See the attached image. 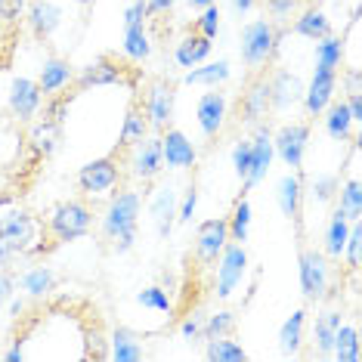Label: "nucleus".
Listing matches in <instances>:
<instances>
[{
  "mask_svg": "<svg viewBox=\"0 0 362 362\" xmlns=\"http://www.w3.org/2000/svg\"><path fill=\"white\" fill-rule=\"evenodd\" d=\"M124 53L130 56V59H146V56L152 53L149 35L143 31V25H127V31H124Z\"/></svg>",
  "mask_w": 362,
  "mask_h": 362,
  "instance_id": "obj_36",
  "label": "nucleus"
},
{
  "mask_svg": "<svg viewBox=\"0 0 362 362\" xmlns=\"http://www.w3.org/2000/svg\"><path fill=\"white\" fill-rule=\"evenodd\" d=\"M161 158L168 168H192L195 164V146L180 130L161 134Z\"/></svg>",
  "mask_w": 362,
  "mask_h": 362,
  "instance_id": "obj_12",
  "label": "nucleus"
},
{
  "mask_svg": "<svg viewBox=\"0 0 362 362\" xmlns=\"http://www.w3.org/2000/svg\"><path fill=\"white\" fill-rule=\"evenodd\" d=\"M195 202H199V192H195V186H192V189H189V192H186V202H183V211H180V214H177V220H183V223H186V220H192V211H195Z\"/></svg>",
  "mask_w": 362,
  "mask_h": 362,
  "instance_id": "obj_51",
  "label": "nucleus"
},
{
  "mask_svg": "<svg viewBox=\"0 0 362 362\" xmlns=\"http://www.w3.org/2000/svg\"><path fill=\"white\" fill-rule=\"evenodd\" d=\"M112 359L115 362H139L143 359V347L136 344V337L127 328H118L112 337Z\"/></svg>",
  "mask_w": 362,
  "mask_h": 362,
  "instance_id": "obj_28",
  "label": "nucleus"
},
{
  "mask_svg": "<svg viewBox=\"0 0 362 362\" xmlns=\"http://www.w3.org/2000/svg\"><path fill=\"white\" fill-rule=\"evenodd\" d=\"M170 6H174V0H149L146 10L149 13H164V10H170Z\"/></svg>",
  "mask_w": 362,
  "mask_h": 362,
  "instance_id": "obj_54",
  "label": "nucleus"
},
{
  "mask_svg": "<svg viewBox=\"0 0 362 362\" xmlns=\"http://www.w3.org/2000/svg\"><path fill=\"white\" fill-rule=\"evenodd\" d=\"M6 359H10V362H16V359H22V350H19V347H16V350H10V353H6Z\"/></svg>",
  "mask_w": 362,
  "mask_h": 362,
  "instance_id": "obj_59",
  "label": "nucleus"
},
{
  "mask_svg": "<svg viewBox=\"0 0 362 362\" xmlns=\"http://www.w3.org/2000/svg\"><path fill=\"white\" fill-rule=\"evenodd\" d=\"M233 168H235V174L242 180L248 177V170H251V143H238L233 149Z\"/></svg>",
  "mask_w": 362,
  "mask_h": 362,
  "instance_id": "obj_45",
  "label": "nucleus"
},
{
  "mask_svg": "<svg viewBox=\"0 0 362 362\" xmlns=\"http://www.w3.org/2000/svg\"><path fill=\"white\" fill-rule=\"evenodd\" d=\"M146 118H149V127L164 134V127L174 118V84L168 81H158L149 93V105H146Z\"/></svg>",
  "mask_w": 362,
  "mask_h": 362,
  "instance_id": "obj_10",
  "label": "nucleus"
},
{
  "mask_svg": "<svg viewBox=\"0 0 362 362\" xmlns=\"http://www.w3.org/2000/svg\"><path fill=\"white\" fill-rule=\"evenodd\" d=\"M303 316L307 313L298 310V313H291V319L282 325V334H279V344H282V350L285 353H298L300 347V334H303Z\"/></svg>",
  "mask_w": 362,
  "mask_h": 362,
  "instance_id": "obj_35",
  "label": "nucleus"
},
{
  "mask_svg": "<svg viewBox=\"0 0 362 362\" xmlns=\"http://www.w3.org/2000/svg\"><path fill=\"white\" fill-rule=\"evenodd\" d=\"M334 186H337L334 177H319V180H316V195H319V202H332Z\"/></svg>",
  "mask_w": 362,
  "mask_h": 362,
  "instance_id": "obj_50",
  "label": "nucleus"
},
{
  "mask_svg": "<svg viewBox=\"0 0 362 362\" xmlns=\"http://www.w3.org/2000/svg\"><path fill=\"white\" fill-rule=\"evenodd\" d=\"M294 6H298V0H267V13L273 16V19H285V16H291Z\"/></svg>",
  "mask_w": 362,
  "mask_h": 362,
  "instance_id": "obj_47",
  "label": "nucleus"
},
{
  "mask_svg": "<svg viewBox=\"0 0 362 362\" xmlns=\"http://www.w3.org/2000/svg\"><path fill=\"white\" fill-rule=\"evenodd\" d=\"M325 127H328V136H332V139H347V136H350L353 118H350V109H347V103H334L332 109H328Z\"/></svg>",
  "mask_w": 362,
  "mask_h": 362,
  "instance_id": "obj_32",
  "label": "nucleus"
},
{
  "mask_svg": "<svg viewBox=\"0 0 362 362\" xmlns=\"http://www.w3.org/2000/svg\"><path fill=\"white\" fill-rule=\"evenodd\" d=\"M174 217H177L174 189L164 186V189H158V195H155V202H152V220H155V229H158L161 238L170 235V229H174Z\"/></svg>",
  "mask_w": 362,
  "mask_h": 362,
  "instance_id": "obj_21",
  "label": "nucleus"
},
{
  "mask_svg": "<svg viewBox=\"0 0 362 362\" xmlns=\"http://www.w3.org/2000/svg\"><path fill=\"white\" fill-rule=\"evenodd\" d=\"M347 81H350V96H353V93H359V71H356V69L350 71V78H347Z\"/></svg>",
  "mask_w": 362,
  "mask_h": 362,
  "instance_id": "obj_57",
  "label": "nucleus"
},
{
  "mask_svg": "<svg viewBox=\"0 0 362 362\" xmlns=\"http://www.w3.org/2000/svg\"><path fill=\"white\" fill-rule=\"evenodd\" d=\"M90 226H93V214H90V208H84L81 202L59 204L50 217V233H53L56 242H75V238L90 233Z\"/></svg>",
  "mask_w": 362,
  "mask_h": 362,
  "instance_id": "obj_2",
  "label": "nucleus"
},
{
  "mask_svg": "<svg viewBox=\"0 0 362 362\" xmlns=\"http://www.w3.org/2000/svg\"><path fill=\"white\" fill-rule=\"evenodd\" d=\"M149 118H146L143 112L136 109V105H130L127 109V118H124V127H121V149H130V146H139L146 136H149Z\"/></svg>",
  "mask_w": 362,
  "mask_h": 362,
  "instance_id": "obj_23",
  "label": "nucleus"
},
{
  "mask_svg": "<svg viewBox=\"0 0 362 362\" xmlns=\"http://www.w3.org/2000/svg\"><path fill=\"white\" fill-rule=\"evenodd\" d=\"M337 325H341V313H322V316L316 319V350L322 353V356H332V347H334V332Z\"/></svg>",
  "mask_w": 362,
  "mask_h": 362,
  "instance_id": "obj_29",
  "label": "nucleus"
},
{
  "mask_svg": "<svg viewBox=\"0 0 362 362\" xmlns=\"http://www.w3.org/2000/svg\"><path fill=\"white\" fill-rule=\"evenodd\" d=\"M62 139V124H56V121L44 118L40 124H35V130H31V146L40 152V155H53L56 146H59Z\"/></svg>",
  "mask_w": 362,
  "mask_h": 362,
  "instance_id": "obj_25",
  "label": "nucleus"
},
{
  "mask_svg": "<svg viewBox=\"0 0 362 362\" xmlns=\"http://www.w3.org/2000/svg\"><path fill=\"white\" fill-rule=\"evenodd\" d=\"M195 28H199V35H204V37H217V28H220V10L217 6H204V13H202V19L195 22Z\"/></svg>",
  "mask_w": 362,
  "mask_h": 362,
  "instance_id": "obj_42",
  "label": "nucleus"
},
{
  "mask_svg": "<svg viewBox=\"0 0 362 362\" xmlns=\"http://www.w3.org/2000/svg\"><path fill=\"white\" fill-rule=\"evenodd\" d=\"M22 288L31 294V298H44L47 291L53 288V273L47 267H37V269H28L25 276H22Z\"/></svg>",
  "mask_w": 362,
  "mask_h": 362,
  "instance_id": "obj_37",
  "label": "nucleus"
},
{
  "mask_svg": "<svg viewBox=\"0 0 362 362\" xmlns=\"http://www.w3.org/2000/svg\"><path fill=\"white\" fill-rule=\"evenodd\" d=\"M37 105H40V87L35 84V81H28V78H19V81H13V93H10V109L19 115L22 121H28L31 115L37 112Z\"/></svg>",
  "mask_w": 362,
  "mask_h": 362,
  "instance_id": "obj_17",
  "label": "nucleus"
},
{
  "mask_svg": "<svg viewBox=\"0 0 362 362\" xmlns=\"http://www.w3.org/2000/svg\"><path fill=\"white\" fill-rule=\"evenodd\" d=\"M28 19H31V28H35L37 37H50L53 31L59 28L62 13H59V6L56 4H50V0H37V4L31 6Z\"/></svg>",
  "mask_w": 362,
  "mask_h": 362,
  "instance_id": "obj_20",
  "label": "nucleus"
},
{
  "mask_svg": "<svg viewBox=\"0 0 362 362\" xmlns=\"http://www.w3.org/2000/svg\"><path fill=\"white\" fill-rule=\"evenodd\" d=\"M78 4H93V0H78Z\"/></svg>",
  "mask_w": 362,
  "mask_h": 362,
  "instance_id": "obj_61",
  "label": "nucleus"
},
{
  "mask_svg": "<svg viewBox=\"0 0 362 362\" xmlns=\"http://www.w3.org/2000/svg\"><path fill=\"white\" fill-rule=\"evenodd\" d=\"M269 96H273V109H285V105H294L298 100H303V87L294 75L279 71V75L269 81Z\"/></svg>",
  "mask_w": 362,
  "mask_h": 362,
  "instance_id": "obj_19",
  "label": "nucleus"
},
{
  "mask_svg": "<svg viewBox=\"0 0 362 362\" xmlns=\"http://www.w3.org/2000/svg\"><path fill=\"white\" fill-rule=\"evenodd\" d=\"M332 353L341 362H359V332H356V325H337V332H334V347Z\"/></svg>",
  "mask_w": 362,
  "mask_h": 362,
  "instance_id": "obj_24",
  "label": "nucleus"
},
{
  "mask_svg": "<svg viewBox=\"0 0 362 362\" xmlns=\"http://www.w3.org/2000/svg\"><path fill=\"white\" fill-rule=\"evenodd\" d=\"M347 109H350L353 124H359V121H362V96H359V93H353V96H350V105H347Z\"/></svg>",
  "mask_w": 362,
  "mask_h": 362,
  "instance_id": "obj_53",
  "label": "nucleus"
},
{
  "mask_svg": "<svg viewBox=\"0 0 362 362\" xmlns=\"http://www.w3.org/2000/svg\"><path fill=\"white\" fill-rule=\"evenodd\" d=\"M254 4H257V0H233V6H235V10H238V13H248V10H251V6H254Z\"/></svg>",
  "mask_w": 362,
  "mask_h": 362,
  "instance_id": "obj_56",
  "label": "nucleus"
},
{
  "mask_svg": "<svg viewBox=\"0 0 362 362\" xmlns=\"http://www.w3.org/2000/svg\"><path fill=\"white\" fill-rule=\"evenodd\" d=\"M334 69H322V65H316V75H313V84L310 90L303 93V100H307V109L310 115H322L325 105L332 103V93H334Z\"/></svg>",
  "mask_w": 362,
  "mask_h": 362,
  "instance_id": "obj_13",
  "label": "nucleus"
},
{
  "mask_svg": "<svg viewBox=\"0 0 362 362\" xmlns=\"http://www.w3.org/2000/svg\"><path fill=\"white\" fill-rule=\"evenodd\" d=\"M273 109V96H269V81L267 78H254L251 87L242 93V100H238V112H242V118L248 121V124H257V121Z\"/></svg>",
  "mask_w": 362,
  "mask_h": 362,
  "instance_id": "obj_11",
  "label": "nucleus"
},
{
  "mask_svg": "<svg viewBox=\"0 0 362 362\" xmlns=\"http://www.w3.org/2000/svg\"><path fill=\"white\" fill-rule=\"evenodd\" d=\"M245 269H248V254H245L242 245H223L220 251V267H217V294L220 298H229L235 291V285L242 282Z\"/></svg>",
  "mask_w": 362,
  "mask_h": 362,
  "instance_id": "obj_4",
  "label": "nucleus"
},
{
  "mask_svg": "<svg viewBox=\"0 0 362 362\" xmlns=\"http://www.w3.org/2000/svg\"><path fill=\"white\" fill-rule=\"evenodd\" d=\"M115 183H118V164H115V158L90 161V164L81 168V174H78V186L84 189L87 195L105 192V189H112Z\"/></svg>",
  "mask_w": 362,
  "mask_h": 362,
  "instance_id": "obj_9",
  "label": "nucleus"
},
{
  "mask_svg": "<svg viewBox=\"0 0 362 362\" xmlns=\"http://www.w3.org/2000/svg\"><path fill=\"white\" fill-rule=\"evenodd\" d=\"M279 208H282L285 217H298L300 211V180L298 177H282L279 180Z\"/></svg>",
  "mask_w": 362,
  "mask_h": 362,
  "instance_id": "obj_30",
  "label": "nucleus"
},
{
  "mask_svg": "<svg viewBox=\"0 0 362 362\" xmlns=\"http://www.w3.org/2000/svg\"><path fill=\"white\" fill-rule=\"evenodd\" d=\"M69 81H71V69H69V62L53 59V62H47V65H44V71H40L37 87H40V93H53V90H62L65 84H69Z\"/></svg>",
  "mask_w": 362,
  "mask_h": 362,
  "instance_id": "obj_27",
  "label": "nucleus"
},
{
  "mask_svg": "<svg viewBox=\"0 0 362 362\" xmlns=\"http://www.w3.org/2000/svg\"><path fill=\"white\" fill-rule=\"evenodd\" d=\"M307 139H310V127L307 124H288L276 134L273 149L282 155V161L288 168H300L303 152H307Z\"/></svg>",
  "mask_w": 362,
  "mask_h": 362,
  "instance_id": "obj_6",
  "label": "nucleus"
},
{
  "mask_svg": "<svg viewBox=\"0 0 362 362\" xmlns=\"http://www.w3.org/2000/svg\"><path fill=\"white\" fill-rule=\"evenodd\" d=\"M233 325H235L233 313H217V316L208 319V325H204L202 332H204V337H220V334H226Z\"/></svg>",
  "mask_w": 362,
  "mask_h": 362,
  "instance_id": "obj_43",
  "label": "nucleus"
},
{
  "mask_svg": "<svg viewBox=\"0 0 362 362\" xmlns=\"http://www.w3.org/2000/svg\"><path fill=\"white\" fill-rule=\"evenodd\" d=\"M136 217H139V195L136 192H121L118 199L109 204V211H105L103 229H105V235L112 238L115 248H118L121 254L130 251V245H134Z\"/></svg>",
  "mask_w": 362,
  "mask_h": 362,
  "instance_id": "obj_1",
  "label": "nucleus"
},
{
  "mask_svg": "<svg viewBox=\"0 0 362 362\" xmlns=\"http://www.w3.org/2000/svg\"><path fill=\"white\" fill-rule=\"evenodd\" d=\"M146 16H149V10H146V4H143V0H136L134 6H127L124 22H127V25H143V22H146Z\"/></svg>",
  "mask_w": 362,
  "mask_h": 362,
  "instance_id": "obj_48",
  "label": "nucleus"
},
{
  "mask_svg": "<svg viewBox=\"0 0 362 362\" xmlns=\"http://www.w3.org/2000/svg\"><path fill=\"white\" fill-rule=\"evenodd\" d=\"M189 4H192V6H199V10H204V6H211L214 0H189Z\"/></svg>",
  "mask_w": 362,
  "mask_h": 362,
  "instance_id": "obj_58",
  "label": "nucleus"
},
{
  "mask_svg": "<svg viewBox=\"0 0 362 362\" xmlns=\"http://www.w3.org/2000/svg\"><path fill=\"white\" fill-rule=\"evenodd\" d=\"M328 285V267L322 260V254L316 251H303L300 254V288L310 300H319L325 294Z\"/></svg>",
  "mask_w": 362,
  "mask_h": 362,
  "instance_id": "obj_8",
  "label": "nucleus"
},
{
  "mask_svg": "<svg viewBox=\"0 0 362 362\" xmlns=\"http://www.w3.org/2000/svg\"><path fill=\"white\" fill-rule=\"evenodd\" d=\"M35 238V220L25 211H10L0 217V242L6 245V251H25L28 242Z\"/></svg>",
  "mask_w": 362,
  "mask_h": 362,
  "instance_id": "obj_5",
  "label": "nucleus"
},
{
  "mask_svg": "<svg viewBox=\"0 0 362 362\" xmlns=\"http://www.w3.org/2000/svg\"><path fill=\"white\" fill-rule=\"evenodd\" d=\"M139 303L149 310H158V313H170V298L161 288H146V291H139Z\"/></svg>",
  "mask_w": 362,
  "mask_h": 362,
  "instance_id": "obj_41",
  "label": "nucleus"
},
{
  "mask_svg": "<svg viewBox=\"0 0 362 362\" xmlns=\"http://www.w3.org/2000/svg\"><path fill=\"white\" fill-rule=\"evenodd\" d=\"M359 248H362V226H359V220H353L350 235H347V245H344V251H347V260H350L353 269L359 267Z\"/></svg>",
  "mask_w": 362,
  "mask_h": 362,
  "instance_id": "obj_44",
  "label": "nucleus"
},
{
  "mask_svg": "<svg viewBox=\"0 0 362 362\" xmlns=\"http://www.w3.org/2000/svg\"><path fill=\"white\" fill-rule=\"evenodd\" d=\"M183 334H186V337L202 334V322H199V319H186V322H183Z\"/></svg>",
  "mask_w": 362,
  "mask_h": 362,
  "instance_id": "obj_55",
  "label": "nucleus"
},
{
  "mask_svg": "<svg viewBox=\"0 0 362 362\" xmlns=\"http://www.w3.org/2000/svg\"><path fill=\"white\" fill-rule=\"evenodd\" d=\"M248 353L238 347L235 341H226L223 334L220 337H208V359L214 362H242Z\"/></svg>",
  "mask_w": 362,
  "mask_h": 362,
  "instance_id": "obj_33",
  "label": "nucleus"
},
{
  "mask_svg": "<svg viewBox=\"0 0 362 362\" xmlns=\"http://www.w3.org/2000/svg\"><path fill=\"white\" fill-rule=\"evenodd\" d=\"M347 235H350V226H347V217L341 211H334L332 223H328V233H325V251L332 257H341L344 254V245H347Z\"/></svg>",
  "mask_w": 362,
  "mask_h": 362,
  "instance_id": "obj_31",
  "label": "nucleus"
},
{
  "mask_svg": "<svg viewBox=\"0 0 362 362\" xmlns=\"http://www.w3.org/2000/svg\"><path fill=\"white\" fill-rule=\"evenodd\" d=\"M10 294H13V279L0 269V307H4L6 300H10Z\"/></svg>",
  "mask_w": 362,
  "mask_h": 362,
  "instance_id": "obj_52",
  "label": "nucleus"
},
{
  "mask_svg": "<svg viewBox=\"0 0 362 362\" xmlns=\"http://www.w3.org/2000/svg\"><path fill=\"white\" fill-rule=\"evenodd\" d=\"M28 0H0V19H16L22 10H25Z\"/></svg>",
  "mask_w": 362,
  "mask_h": 362,
  "instance_id": "obj_49",
  "label": "nucleus"
},
{
  "mask_svg": "<svg viewBox=\"0 0 362 362\" xmlns=\"http://www.w3.org/2000/svg\"><path fill=\"white\" fill-rule=\"evenodd\" d=\"M161 168H164V158H161V136L143 139V143H139L136 158H134V174H136L139 180H152Z\"/></svg>",
  "mask_w": 362,
  "mask_h": 362,
  "instance_id": "obj_18",
  "label": "nucleus"
},
{
  "mask_svg": "<svg viewBox=\"0 0 362 362\" xmlns=\"http://www.w3.org/2000/svg\"><path fill=\"white\" fill-rule=\"evenodd\" d=\"M344 214L347 220H359L362 217V192H359V180H350L347 186H344L341 192V208H337Z\"/></svg>",
  "mask_w": 362,
  "mask_h": 362,
  "instance_id": "obj_39",
  "label": "nucleus"
},
{
  "mask_svg": "<svg viewBox=\"0 0 362 362\" xmlns=\"http://www.w3.org/2000/svg\"><path fill=\"white\" fill-rule=\"evenodd\" d=\"M223 118H226L223 93H204L199 100V127L204 130V136H217V130L223 127Z\"/></svg>",
  "mask_w": 362,
  "mask_h": 362,
  "instance_id": "obj_16",
  "label": "nucleus"
},
{
  "mask_svg": "<svg viewBox=\"0 0 362 362\" xmlns=\"http://www.w3.org/2000/svg\"><path fill=\"white\" fill-rule=\"evenodd\" d=\"M229 223V235H233V242L242 245L245 238H248V226H251V204L248 202H238L235 211H233V220H226Z\"/></svg>",
  "mask_w": 362,
  "mask_h": 362,
  "instance_id": "obj_38",
  "label": "nucleus"
},
{
  "mask_svg": "<svg viewBox=\"0 0 362 362\" xmlns=\"http://www.w3.org/2000/svg\"><path fill=\"white\" fill-rule=\"evenodd\" d=\"M208 53H211V37L204 35H189L177 44V62L183 69H195L202 59H208Z\"/></svg>",
  "mask_w": 362,
  "mask_h": 362,
  "instance_id": "obj_22",
  "label": "nucleus"
},
{
  "mask_svg": "<svg viewBox=\"0 0 362 362\" xmlns=\"http://www.w3.org/2000/svg\"><path fill=\"white\" fill-rule=\"evenodd\" d=\"M124 81V69H121L115 59L103 56L96 59L93 65H87L78 78V90H87V87H103V84H121Z\"/></svg>",
  "mask_w": 362,
  "mask_h": 362,
  "instance_id": "obj_14",
  "label": "nucleus"
},
{
  "mask_svg": "<svg viewBox=\"0 0 362 362\" xmlns=\"http://www.w3.org/2000/svg\"><path fill=\"white\" fill-rule=\"evenodd\" d=\"M44 118L56 121V124H65V118H69V93L59 96V100H53V103H47Z\"/></svg>",
  "mask_w": 362,
  "mask_h": 362,
  "instance_id": "obj_46",
  "label": "nucleus"
},
{
  "mask_svg": "<svg viewBox=\"0 0 362 362\" xmlns=\"http://www.w3.org/2000/svg\"><path fill=\"white\" fill-rule=\"evenodd\" d=\"M226 78H229V62L220 59V62L204 65V69H192L183 81L186 84H223Z\"/></svg>",
  "mask_w": 362,
  "mask_h": 362,
  "instance_id": "obj_34",
  "label": "nucleus"
},
{
  "mask_svg": "<svg viewBox=\"0 0 362 362\" xmlns=\"http://www.w3.org/2000/svg\"><path fill=\"white\" fill-rule=\"evenodd\" d=\"M6 257H10V251H6V245L0 242V267H4V260H6Z\"/></svg>",
  "mask_w": 362,
  "mask_h": 362,
  "instance_id": "obj_60",
  "label": "nucleus"
},
{
  "mask_svg": "<svg viewBox=\"0 0 362 362\" xmlns=\"http://www.w3.org/2000/svg\"><path fill=\"white\" fill-rule=\"evenodd\" d=\"M273 136H269V130L267 127H260L257 130V139L251 143V170H248V177H245V183L254 186V183H260L263 177H267V170H269V164H273Z\"/></svg>",
  "mask_w": 362,
  "mask_h": 362,
  "instance_id": "obj_15",
  "label": "nucleus"
},
{
  "mask_svg": "<svg viewBox=\"0 0 362 362\" xmlns=\"http://www.w3.org/2000/svg\"><path fill=\"white\" fill-rule=\"evenodd\" d=\"M294 31H298L300 37L322 40V37L332 35V22L325 19V13H319V10H307L298 22H294Z\"/></svg>",
  "mask_w": 362,
  "mask_h": 362,
  "instance_id": "obj_26",
  "label": "nucleus"
},
{
  "mask_svg": "<svg viewBox=\"0 0 362 362\" xmlns=\"http://www.w3.org/2000/svg\"><path fill=\"white\" fill-rule=\"evenodd\" d=\"M229 242V223L223 217H214V220H204L195 233V248H199V257L204 263H214L217 254L223 251V245Z\"/></svg>",
  "mask_w": 362,
  "mask_h": 362,
  "instance_id": "obj_7",
  "label": "nucleus"
},
{
  "mask_svg": "<svg viewBox=\"0 0 362 362\" xmlns=\"http://www.w3.org/2000/svg\"><path fill=\"white\" fill-rule=\"evenodd\" d=\"M276 28L269 19H260V22H251V25H245L242 31V59L245 65H251V69H257L273 56L276 50Z\"/></svg>",
  "mask_w": 362,
  "mask_h": 362,
  "instance_id": "obj_3",
  "label": "nucleus"
},
{
  "mask_svg": "<svg viewBox=\"0 0 362 362\" xmlns=\"http://www.w3.org/2000/svg\"><path fill=\"white\" fill-rule=\"evenodd\" d=\"M341 53H344V44L337 37H322L316 44V65H322V69H337V62H341Z\"/></svg>",
  "mask_w": 362,
  "mask_h": 362,
  "instance_id": "obj_40",
  "label": "nucleus"
}]
</instances>
